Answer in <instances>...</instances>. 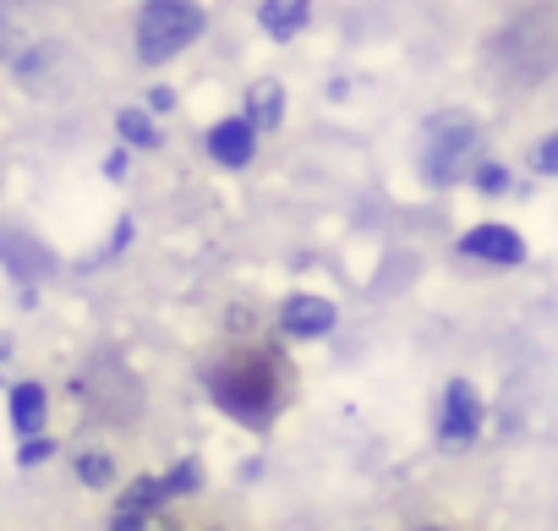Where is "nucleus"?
<instances>
[{
	"instance_id": "f3484780",
	"label": "nucleus",
	"mask_w": 558,
	"mask_h": 531,
	"mask_svg": "<svg viewBox=\"0 0 558 531\" xmlns=\"http://www.w3.org/2000/svg\"><path fill=\"white\" fill-rule=\"evenodd\" d=\"M159 482H165V498H170V493H192V487H197V466L181 460V466H175L170 476H159Z\"/></svg>"
},
{
	"instance_id": "20e7f679",
	"label": "nucleus",
	"mask_w": 558,
	"mask_h": 531,
	"mask_svg": "<svg viewBox=\"0 0 558 531\" xmlns=\"http://www.w3.org/2000/svg\"><path fill=\"white\" fill-rule=\"evenodd\" d=\"M476 427H482V400H476V389H471L465 378H454V384L444 389V422H438V438H444V444H471Z\"/></svg>"
},
{
	"instance_id": "2eb2a0df",
	"label": "nucleus",
	"mask_w": 558,
	"mask_h": 531,
	"mask_svg": "<svg viewBox=\"0 0 558 531\" xmlns=\"http://www.w3.org/2000/svg\"><path fill=\"white\" fill-rule=\"evenodd\" d=\"M471 181H476L487 197H498V192L509 186V170H504V165H476V170H471Z\"/></svg>"
},
{
	"instance_id": "dca6fc26",
	"label": "nucleus",
	"mask_w": 558,
	"mask_h": 531,
	"mask_svg": "<svg viewBox=\"0 0 558 531\" xmlns=\"http://www.w3.org/2000/svg\"><path fill=\"white\" fill-rule=\"evenodd\" d=\"M77 476H83L88 487H105V482H110V460H105V455H77Z\"/></svg>"
},
{
	"instance_id": "7ed1b4c3",
	"label": "nucleus",
	"mask_w": 558,
	"mask_h": 531,
	"mask_svg": "<svg viewBox=\"0 0 558 531\" xmlns=\"http://www.w3.org/2000/svg\"><path fill=\"white\" fill-rule=\"evenodd\" d=\"M476 148H482L476 126H471L465 116H444V121L433 126V143H427V159H422L427 181L449 186V181L471 176V170H476Z\"/></svg>"
},
{
	"instance_id": "ddd939ff",
	"label": "nucleus",
	"mask_w": 558,
	"mask_h": 531,
	"mask_svg": "<svg viewBox=\"0 0 558 531\" xmlns=\"http://www.w3.org/2000/svg\"><path fill=\"white\" fill-rule=\"evenodd\" d=\"M116 126H121V137H126V143L154 148V121H148L143 110H121V116H116Z\"/></svg>"
},
{
	"instance_id": "39448f33",
	"label": "nucleus",
	"mask_w": 558,
	"mask_h": 531,
	"mask_svg": "<svg viewBox=\"0 0 558 531\" xmlns=\"http://www.w3.org/2000/svg\"><path fill=\"white\" fill-rule=\"evenodd\" d=\"M460 252L465 257H482V263H520L525 257V241L509 225H476V230L460 236Z\"/></svg>"
},
{
	"instance_id": "4468645a",
	"label": "nucleus",
	"mask_w": 558,
	"mask_h": 531,
	"mask_svg": "<svg viewBox=\"0 0 558 531\" xmlns=\"http://www.w3.org/2000/svg\"><path fill=\"white\" fill-rule=\"evenodd\" d=\"M531 170H536V176H558V132L531 148Z\"/></svg>"
},
{
	"instance_id": "6ab92c4d",
	"label": "nucleus",
	"mask_w": 558,
	"mask_h": 531,
	"mask_svg": "<svg viewBox=\"0 0 558 531\" xmlns=\"http://www.w3.org/2000/svg\"><path fill=\"white\" fill-rule=\"evenodd\" d=\"M7 351H12V346H7V335H0V362H7Z\"/></svg>"
},
{
	"instance_id": "f8f14e48",
	"label": "nucleus",
	"mask_w": 558,
	"mask_h": 531,
	"mask_svg": "<svg viewBox=\"0 0 558 531\" xmlns=\"http://www.w3.org/2000/svg\"><path fill=\"white\" fill-rule=\"evenodd\" d=\"M159 498H165V482H159V476H137V482L126 487V498H121V515H126V509H159Z\"/></svg>"
},
{
	"instance_id": "0eeeda50",
	"label": "nucleus",
	"mask_w": 558,
	"mask_h": 531,
	"mask_svg": "<svg viewBox=\"0 0 558 531\" xmlns=\"http://www.w3.org/2000/svg\"><path fill=\"white\" fill-rule=\"evenodd\" d=\"M252 148H257V132H252L246 121H219V126L208 132V154H214L219 165H246Z\"/></svg>"
},
{
	"instance_id": "f257e3e1",
	"label": "nucleus",
	"mask_w": 558,
	"mask_h": 531,
	"mask_svg": "<svg viewBox=\"0 0 558 531\" xmlns=\"http://www.w3.org/2000/svg\"><path fill=\"white\" fill-rule=\"evenodd\" d=\"M208 395L219 400V411H230L235 422L257 427L274 411V367L257 362V357L252 362H225V367L208 373Z\"/></svg>"
},
{
	"instance_id": "f03ea898",
	"label": "nucleus",
	"mask_w": 558,
	"mask_h": 531,
	"mask_svg": "<svg viewBox=\"0 0 558 531\" xmlns=\"http://www.w3.org/2000/svg\"><path fill=\"white\" fill-rule=\"evenodd\" d=\"M203 34V12L192 0H148L143 17H137V56L148 67H165L175 61L192 39Z\"/></svg>"
},
{
	"instance_id": "6e6552de",
	"label": "nucleus",
	"mask_w": 558,
	"mask_h": 531,
	"mask_svg": "<svg viewBox=\"0 0 558 531\" xmlns=\"http://www.w3.org/2000/svg\"><path fill=\"white\" fill-rule=\"evenodd\" d=\"M279 116H286V94H279V83H268V77L252 83V88H246V116H241V121H246L252 132H268V126H279Z\"/></svg>"
},
{
	"instance_id": "9d476101",
	"label": "nucleus",
	"mask_w": 558,
	"mask_h": 531,
	"mask_svg": "<svg viewBox=\"0 0 558 531\" xmlns=\"http://www.w3.org/2000/svg\"><path fill=\"white\" fill-rule=\"evenodd\" d=\"M12 427L28 433V438L45 427V389L39 384H17L12 389Z\"/></svg>"
},
{
	"instance_id": "a211bd4d",
	"label": "nucleus",
	"mask_w": 558,
	"mask_h": 531,
	"mask_svg": "<svg viewBox=\"0 0 558 531\" xmlns=\"http://www.w3.org/2000/svg\"><path fill=\"white\" fill-rule=\"evenodd\" d=\"M50 449H56V444H50V438H28V444H23V455H17V460H23V466H39V460H50Z\"/></svg>"
},
{
	"instance_id": "9b49d317",
	"label": "nucleus",
	"mask_w": 558,
	"mask_h": 531,
	"mask_svg": "<svg viewBox=\"0 0 558 531\" xmlns=\"http://www.w3.org/2000/svg\"><path fill=\"white\" fill-rule=\"evenodd\" d=\"M110 531H175V520L165 515V504L159 509H126V515L116 509V526Z\"/></svg>"
},
{
	"instance_id": "1a4fd4ad",
	"label": "nucleus",
	"mask_w": 558,
	"mask_h": 531,
	"mask_svg": "<svg viewBox=\"0 0 558 531\" xmlns=\"http://www.w3.org/2000/svg\"><path fill=\"white\" fill-rule=\"evenodd\" d=\"M263 34L268 39H296L307 28V0H263Z\"/></svg>"
},
{
	"instance_id": "423d86ee",
	"label": "nucleus",
	"mask_w": 558,
	"mask_h": 531,
	"mask_svg": "<svg viewBox=\"0 0 558 531\" xmlns=\"http://www.w3.org/2000/svg\"><path fill=\"white\" fill-rule=\"evenodd\" d=\"M279 329H286L291 340H318L335 329V307L324 297H291L286 307H279Z\"/></svg>"
}]
</instances>
